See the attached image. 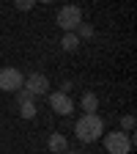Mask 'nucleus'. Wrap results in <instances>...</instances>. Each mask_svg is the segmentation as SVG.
<instances>
[{
  "instance_id": "obj_15",
  "label": "nucleus",
  "mask_w": 137,
  "mask_h": 154,
  "mask_svg": "<svg viewBox=\"0 0 137 154\" xmlns=\"http://www.w3.org/2000/svg\"><path fill=\"white\" fill-rule=\"evenodd\" d=\"M38 3H55V0H38Z\"/></svg>"
},
{
  "instance_id": "obj_7",
  "label": "nucleus",
  "mask_w": 137,
  "mask_h": 154,
  "mask_svg": "<svg viewBox=\"0 0 137 154\" xmlns=\"http://www.w3.org/2000/svg\"><path fill=\"white\" fill-rule=\"evenodd\" d=\"M47 146H49V151L52 154H63V151H69V140L63 138V135H49V140H47Z\"/></svg>"
},
{
  "instance_id": "obj_4",
  "label": "nucleus",
  "mask_w": 137,
  "mask_h": 154,
  "mask_svg": "<svg viewBox=\"0 0 137 154\" xmlns=\"http://www.w3.org/2000/svg\"><path fill=\"white\" fill-rule=\"evenodd\" d=\"M22 83H25V74L19 69H14V66H3L0 69V91L14 94V91L22 88Z\"/></svg>"
},
{
  "instance_id": "obj_14",
  "label": "nucleus",
  "mask_w": 137,
  "mask_h": 154,
  "mask_svg": "<svg viewBox=\"0 0 137 154\" xmlns=\"http://www.w3.org/2000/svg\"><path fill=\"white\" fill-rule=\"evenodd\" d=\"M14 94H16V102H28V99H33V96H30L25 88H19V91H14Z\"/></svg>"
},
{
  "instance_id": "obj_8",
  "label": "nucleus",
  "mask_w": 137,
  "mask_h": 154,
  "mask_svg": "<svg viewBox=\"0 0 137 154\" xmlns=\"http://www.w3.org/2000/svg\"><path fill=\"white\" fill-rule=\"evenodd\" d=\"M80 107L85 110V113H96V110H99V96H96V94H82V99H80Z\"/></svg>"
},
{
  "instance_id": "obj_10",
  "label": "nucleus",
  "mask_w": 137,
  "mask_h": 154,
  "mask_svg": "<svg viewBox=\"0 0 137 154\" xmlns=\"http://www.w3.org/2000/svg\"><path fill=\"white\" fill-rule=\"evenodd\" d=\"M19 116H22V119H33V116H36V105H33V99L19 102Z\"/></svg>"
},
{
  "instance_id": "obj_11",
  "label": "nucleus",
  "mask_w": 137,
  "mask_h": 154,
  "mask_svg": "<svg viewBox=\"0 0 137 154\" xmlns=\"http://www.w3.org/2000/svg\"><path fill=\"white\" fill-rule=\"evenodd\" d=\"M134 124H137V121H134V116H132V113L121 119V129H124V132H132V129H134Z\"/></svg>"
},
{
  "instance_id": "obj_5",
  "label": "nucleus",
  "mask_w": 137,
  "mask_h": 154,
  "mask_svg": "<svg viewBox=\"0 0 137 154\" xmlns=\"http://www.w3.org/2000/svg\"><path fill=\"white\" fill-rule=\"evenodd\" d=\"M22 88H25L30 96H44V94L49 91V80H47L44 74H38V72H30V74L25 77Z\"/></svg>"
},
{
  "instance_id": "obj_2",
  "label": "nucleus",
  "mask_w": 137,
  "mask_h": 154,
  "mask_svg": "<svg viewBox=\"0 0 137 154\" xmlns=\"http://www.w3.org/2000/svg\"><path fill=\"white\" fill-rule=\"evenodd\" d=\"M132 146H134V138H132L129 132H124V129L104 135V149H107V154H132Z\"/></svg>"
},
{
  "instance_id": "obj_9",
  "label": "nucleus",
  "mask_w": 137,
  "mask_h": 154,
  "mask_svg": "<svg viewBox=\"0 0 137 154\" xmlns=\"http://www.w3.org/2000/svg\"><path fill=\"white\" fill-rule=\"evenodd\" d=\"M61 47H63L66 52H74L77 47H80V36H77V33H63V38H61Z\"/></svg>"
},
{
  "instance_id": "obj_3",
  "label": "nucleus",
  "mask_w": 137,
  "mask_h": 154,
  "mask_svg": "<svg viewBox=\"0 0 137 154\" xmlns=\"http://www.w3.org/2000/svg\"><path fill=\"white\" fill-rule=\"evenodd\" d=\"M58 25H61L66 33H77V28L82 25V11L80 6H63L61 11H58Z\"/></svg>"
},
{
  "instance_id": "obj_13",
  "label": "nucleus",
  "mask_w": 137,
  "mask_h": 154,
  "mask_svg": "<svg viewBox=\"0 0 137 154\" xmlns=\"http://www.w3.org/2000/svg\"><path fill=\"white\" fill-rule=\"evenodd\" d=\"M77 30H80V33H77L80 38H91V36H93V28H91V25H85V22H82L80 28H77Z\"/></svg>"
},
{
  "instance_id": "obj_12",
  "label": "nucleus",
  "mask_w": 137,
  "mask_h": 154,
  "mask_svg": "<svg viewBox=\"0 0 137 154\" xmlns=\"http://www.w3.org/2000/svg\"><path fill=\"white\" fill-rule=\"evenodd\" d=\"M33 3H36V0H14V6H16L19 11H30V8H33Z\"/></svg>"
},
{
  "instance_id": "obj_16",
  "label": "nucleus",
  "mask_w": 137,
  "mask_h": 154,
  "mask_svg": "<svg viewBox=\"0 0 137 154\" xmlns=\"http://www.w3.org/2000/svg\"><path fill=\"white\" fill-rule=\"evenodd\" d=\"M63 154H77V151H63Z\"/></svg>"
},
{
  "instance_id": "obj_1",
  "label": "nucleus",
  "mask_w": 137,
  "mask_h": 154,
  "mask_svg": "<svg viewBox=\"0 0 137 154\" xmlns=\"http://www.w3.org/2000/svg\"><path fill=\"white\" fill-rule=\"evenodd\" d=\"M74 132H77V140H82V143H93V140H99V138H102V132H104V121H102L96 113H82L80 119H77V124H74Z\"/></svg>"
},
{
  "instance_id": "obj_6",
  "label": "nucleus",
  "mask_w": 137,
  "mask_h": 154,
  "mask_svg": "<svg viewBox=\"0 0 137 154\" xmlns=\"http://www.w3.org/2000/svg\"><path fill=\"white\" fill-rule=\"evenodd\" d=\"M49 107H52L55 113H61V116H69V113L74 110V102H71L69 94L55 91V94H49Z\"/></svg>"
}]
</instances>
